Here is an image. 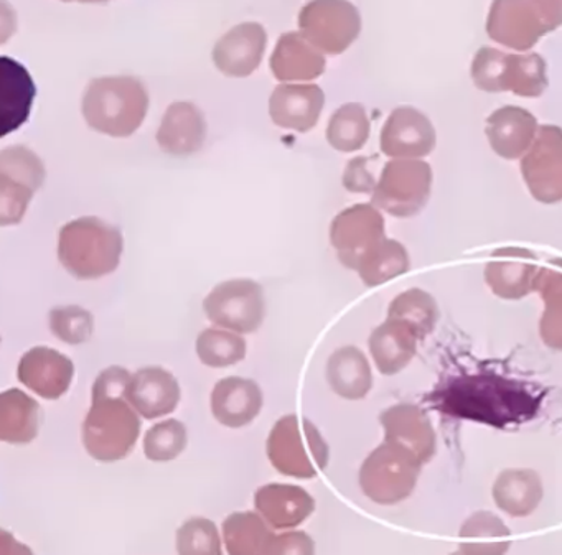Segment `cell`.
<instances>
[{"mask_svg":"<svg viewBox=\"0 0 562 555\" xmlns=\"http://www.w3.org/2000/svg\"><path fill=\"white\" fill-rule=\"evenodd\" d=\"M140 433L139 414L126 397L93 399L83 422V445L98 462L126 458Z\"/></svg>","mask_w":562,"mask_h":555,"instance_id":"cell-5","label":"cell"},{"mask_svg":"<svg viewBox=\"0 0 562 555\" xmlns=\"http://www.w3.org/2000/svg\"><path fill=\"white\" fill-rule=\"evenodd\" d=\"M75 364L60 351L35 347L21 358L18 377L24 386L44 399L55 400L70 389Z\"/></svg>","mask_w":562,"mask_h":555,"instance_id":"cell-10","label":"cell"},{"mask_svg":"<svg viewBox=\"0 0 562 555\" xmlns=\"http://www.w3.org/2000/svg\"><path fill=\"white\" fill-rule=\"evenodd\" d=\"M509 529L498 516L479 511L460 529V551L467 555H505L509 551Z\"/></svg>","mask_w":562,"mask_h":555,"instance_id":"cell-24","label":"cell"},{"mask_svg":"<svg viewBox=\"0 0 562 555\" xmlns=\"http://www.w3.org/2000/svg\"><path fill=\"white\" fill-rule=\"evenodd\" d=\"M255 506L272 528L291 529L314 512L315 501L301 486L271 483L256 491Z\"/></svg>","mask_w":562,"mask_h":555,"instance_id":"cell-18","label":"cell"},{"mask_svg":"<svg viewBox=\"0 0 562 555\" xmlns=\"http://www.w3.org/2000/svg\"><path fill=\"white\" fill-rule=\"evenodd\" d=\"M34 98L35 84L29 71L19 61L0 58V136H8L29 120Z\"/></svg>","mask_w":562,"mask_h":555,"instance_id":"cell-19","label":"cell"},{"mask_svg":"<svg viewBox=\"0 0 562 555\" xmlns=\"http://www.w3.org/2000/svg\"><path fill=\"white\" fill-rule=\"evenodd\" d=\"M357 269L364 284L376 285L404 271L406 259L397 246L383 245L367 252L358 262Z\"/></svg>","mask_w":562,"mask_h":555,"instance_id":"cell-32","label":"cell"},{"mask_svg":"<svg viewBox=\"0 0 562 555\" xmlns=\"http://www.w3.org/2000/svg\"><path fill=\"white\" fill-rule=\"evenodd\" d=\"M88 126L111 137H130L149 110V94L137 78L104 77L88 84L81 103Z\"/></svg>","mask_w":562,"mask_h":555,"instance_id":"cell-2","label":"cell"},{"mask_svg":"<svg viewBox=\"0 0 562 555\" xmlns=\"http://www.w3.org/2000/svg\"><path fill=\"white\" fill-rule=\"evenodd\" d=\"M271 71L279 81H311L324 73L325 58L301 32H289L272 52Z\"/></svg>","mask_w":562,"mask_h":555,"instance_id":"cell-20","label":"cell"},{"mask_svg":"<svg viewBox=\"0 0 562 555\" xmlns=\"http://www.w3.org/2000/svg\"><path fill=\"white\" fill-rule=\"evenodd\" d=\"M450 555H467V554H465V552L459 551V552H453V554H450Z\"/></svg>","mask_w":562,"mask_h":555,"instance_id":"cell-36","label":"cell"},{"mask_svg":"<svg viewBox=\"0 0 562 555\" xmlns=\"http://www.w3.org/2000/svg\"><path fill=\"white\" fill-rule=\"evenodd\" d=\"M50 330L64 343H87L94 331V318L78 305L58 307L50 312Z\"/></svg>","mask_w":562,"mask_h":555,"instance_id":"cell-31","label":"cell"},{"mask_svg":"<svg viewBox=\"0 0 562 555\" xmlns=\"http://www.w3.org/2000/svg\"><path fill=\"white\" fill-rule=\"evenodd\" d=\"M195 350L205 366L228 367L245 360L246 341L233 331L206 328L196 338Z\"/></svg>","mask_w":562,"mask_h":555,"instance_id":"cell-27","label":"cell"},{"mask_svg":"<svg viewBox=\"0 0 562 555\" xmlns=\"http://www.w3.org/2000/svg\"><path fill=\"white\" fill-rule=\"evenodd\" d=\"M269 462L285 476L311 479L328 465V445L305 417L289 414L272 427L266 443Z\"/></svg>","mask_w":562,"mask_h":555,"instance_id":"cell-4","label":"cell"},{"mask_svg":"<svg viewBox=\"0 0 562 555\" xmlns=\"http://www.w3.org/2000/svg\"><path fill=\"white\" fill-rule=\"evenodd\" d=\"M127 403L147 420L169 416L180 403L179 383L164 367H140L131 380Z\"/></svg>","mask_w":562,"mask_h":555,"instance_id":"cell-13","label":"cell"},{"mask_svg":"<svg viewBox=\"0 0 562 555\" xmlns=\"http://www.w3.org/2000/svg\"><path fill=\"white\" fill-rule=\"evenodd\" d=\"M367 137L368 121L360 104L341 106L328 123L327 140L334 149L351 152L360 149Z\"/></svg>","mask_w":562,"mask_h":555,"instance_id":"cell-28","label":"cell"},{"mask_svg":"<svg viewBox=\"0 0 562 555\" xmlns=\"http://www.w3.org/2000/svg\"><path fill=\"white\" fill-rule=\"evenodd\" d=\"M370 350L378 370L394 374L403 370L414 354V341L409 338V325L391 318L381 325L370 338Z\"/></svg>","mask_w":562,"mask_h":555,"instance_id":"cell-26","label":"cell"},{"mask_svg":"<svg viewBox=\"0 0 562 555\" xmlns=\"http://www.w3.org/2000/svg\"><path fill=\"white\" fill-rule=\"evenodd\" d=\"M133 374L126 367L111 366L94 381L93 399L101 397H126Z\"/></svg>","mask_w":562,"mask_h":555,"instance_id":"cell-33","label":"cell"},{"mask_svg":"<svg viewBox=\"0 0 562 555\" xmlns=\"http://www.w3.org/2000/svg\"><path fill=\"white\" fill-rule=\"evenodd\" d=\"M123 248L120 229L97 216L67 223L58 236V259L80 281H93L116 271Z\"/></svg>","mask_w":562,"mask_h":555,"instance_id":"cell-3","label":"cell"},{"mask_svg":"<svg viewBox=\"0 0 562 555\" xmlns=\"http://www.w3.org/2000/svg\"><path fill=\"white\" fill-rule=\"evenodd\" d=\"M0 555H34L27 545L15 541L8 531L0 534Z\"/></svg>","mask_w":562,"mask_h":555,"instance_id":"cell-35","label":"cell"},{"mask_svg":"<svg viewBox=\"0 0 562 555\" xmlns=\"http://www.w3.org/2000/svg\"><path fill=\"white\" fill-rule=\"evenodd\" d=\"M380 235V218L368 206H353L331 223V245L347 268L357 269L360 259L374 248Z\"/></svg>","mask_w":562,"mask_h":555,"instance_id":"cell-15","label":"cell"},{"mask_svg":"<svg viewBox=\"0 0 562 555\" xmlns=\"http://www.w3.org/2000/svg\"><path fill=\"white\" fill-rule=\"evenodd\" d=\"M203 310L212 324L225 330L255 333L266 317L265 291L251 279L222 282L206 295Z\"/></svg>","mask_w":562,"mask_h":555,"instance_id":"cell-8","label":"cell"},{"mask_svg":"<svg viewBox=\"0 0 562 555\" xmlns=\"http://www.w3.org/2000/svg\"><path fill=\"white\" fill-rule=\"evenodd\" d=\"M177 551L180 555H223L215 522L205 518L183 522L177 531Z\"/></svg>","mask_w":562,"mask_h":555,"instance_id":"cell-30","label":"cell"},{"mask_svg":"<svg viewBox=\"0 0 562 555\" xmlns=\"http://www.w3.org/2000/svg\"><path fill=\"white\" fill-rule=\"evenodd\" d=\"M189 433L180 420L167 419L147 430L144 455L150 462H170L187 449Z\"/></svg>","mask_w":562,"mask_h":555,"instance_id":"cell-29","label":"cell"},{"mask_svg":"<svg viewBox=\"0 0 562 555\" xmlns=\"http://www.w3.org/2000/svg\"><path fill=\"white\" fill-rule=\"evenodd\" d=\"M420 466L409 450L384 442L361 465V491L378 505H396L416 488Z\"/></svg>","mask_w":562,"mask_h":555,"instance_id":"cell-6","label":"cell"},{"mask_svg":"<svg viewBox=\"0 0 562 555\" xmlns=\"http://www.w3.org/2000/svg\"><path fill=\"white\" fill-rule=\"evenodd\" d=\"M206 137V121L195 104L179 101L170 104L157 131V143L164 152L189 156L202 149Z\"/></svg>","mask_w":562,"mask_h":555,"instance_id":"cell-17","label":"cell"},{"mask_svg":"<svg viewBox=\"0 0 562 555\" xmlns=\"http://www.w3.org/2000/svg\"><path fill=\"white\" fill-rule=\"evenodd\" d=\"M268 45V34L261 24L245 22L223 35L213 48V61L222 73L245 78L261 65Z\"/></svg>","mask_w":562,"mask_h":555,"instance_id":"cell-11","label":"cell"},{"mask_svg":"<svg viewBox=\"0 0 562 555\" xmlns=\"http://www.w3.org/2000/svg\"><path fill=\"white\" fill-rule=\"evenodd\" d=\"M262 390L252 380L229 376L218 381L212 393V414L222 426L239 429L261 412Z\"/></svg>","mask_w":562,"mask_h":555,"instance_id":"cell-16","label":"cell"},{"mask_svg":"<svg viewBox=\"0 0 562 555\" xmlns=\"http://www.w3.org/2000/svg\"><path fill=\"white\" fill-rule=\"evenodd\" d=\"M327 381L335 394L348 400H360L370 393L373 377L370 364L358 348L335 351L327 363Z\"/></svg>","mask_w":562,"mask_h":555,"instance_id":"cell-23","label":"cell"},{"mask_svg":"<svg viewBox=\"0 0 562 555\" xmlns=\"http://www.w3.org/2000/svg\"><path fill=\"white\" fill-rule=\"evenodd\" d=\"M299 29L318 52L338 55L357 37L360 19L347 2H311L299 14Z\"/></svg>","mask_w":562,"mask_h":555,"instance_id":"cell-9","label":"cell"},{"mask_svg":"<svg viewBox=\"0 0 562 555\" xmlns=\"http://www.w3.org/2000/svg\"><path fill=\"white\" fill-rule=\"evenodd\" d=\"M41 406L21 389H9L0 396V440L24 445L37 437Z\"/></svg>","mask_w":562,"mask_h":555,"instance_id":"cell-22","label":"cell"},{"mask_svg":"<svg viewBox=\"0 0 562 555\" xmlns=\"http://www.w3.org/2000/svg\"><path fill=\"white\" fill-rule=\"evenodd\" d=\"M384 429V442L403 446L427 463L436 452V433L426 412L411 404L390 407L380 416Z\"/></svg>","mask_w":562,"mask_h":555,"instance_id":"cell-12","label":"cell"},{"mask_svg":"<svg viewBox=\"0 0 562 555\" xmlns=\"http://www.w3.org/2000/svg\"><path fill=\"white\" fill-rule=\"evenodd\" d=\"M45 177L44 162L27 147L12 146L0 152V225L22 222Z\"/></svg>","mask_w":562,"mask_h":555,"instance_id":"cell-7","label":"cell"},{"mask_svg":"<svg viewBox=\"0 0 562 555\" xmlns=\"http://www.w3.org/2000/svg\"><path fill=\"white\" fill-rule=\"evenodd\" d=\"M266 555H315V544L305 532H284L272 539Z\"/></svg>","mask_w":562,"mask_h":555,"instance_id":"cell-34","label":"cell"},{"mask_svg":"<svg viewBox=\"0 0 562 555\" xmlns=\"http://www.w3.org/2000/svg\"><path fill=\"white\" fill-rule=\"evenodd\" d=\"M274 537L266 519L256 512H233L223 522L229 555H266Z\"/></svg>","mask_w":562,"mask_h":555,"instance_id":"cell-25","label":"cell"},{"mask_svg":"<svg viewBox=\"0 0 562 555\" xmlns=\"http://www.w3.org/2000/svg\"><path fill=\"white\" fill-rule=\"evenodd\" d=\"M542 396L518 381L473 374L446 381L427 399L446 416L506 429L535 419Z\"/></svg>","mask_w":562,"mask_h":555,"instance_id":"cell-1","label":"cell"},{"mask_svg":"<svg viewBox=\"0 0 562 555\" xmlns=\"http://www.w3.org/2000/svg\"><path fill=\"white\" fill-rule=\"evenodd\" d=\"M324 101L317 84H279L269 100V114L276 126L307 133L318 123Z\"/></svg>","mask_w":562,"mask_h":555,"instance_id":"cell-14","label":"cell"},{"mask_svg":"<svg viewBox=\"0 0 562 555\" xmlns=\"http://www.w3.org/2000/svg\"><path fill=\"white\" fill-rule=\"evenodd\" d=\"M542 498V483L532 469H505L493 485L496 506L513 518L531 514Z\"/></svg>","mask_w":562,"mask_h":555,"instance_id":"cell-21","label":"cell"}]
</instances>
